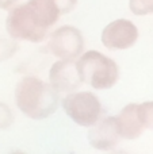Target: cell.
Wrapping results in <instances>:
<instances>
[{"instance_id": "cell-7", "label": "cell", "mask_w": 153, "mask_h": 154, "mask_svg": "<svg viewBox=\"0 0 153 154\" xmlns=\"http://www.w3.org/2000/svg\"><path fill=\"white\" fill-rule=\"evenodd\" d=\"M49 82L58 92H75L84 82L80 68L75 60H58L50 66Z\"/></svg>"}, {"instance_id": "cell-4", "label": "cell", "mask_w": 153, "mask_h": 154, "mask_svg": "<svg viewBox=\"0 0 153 154\" xmlns=\"http://www.w3.org/2000/svg\"><path fill=\"white\" fill-rule=\"evenodd\" d=\"M62 108L65 114L81 127H91L99 122L102 116V104L94 93L69 92L62 99Z\"/></svg>"}, {"instance_id": "cell-2", "label": "cell", "mask_w": 153, "mask_h": 154, "mask_svg": "<svg viewBox=\"0 0 153 154\" xmlns=\"http://www.w3.org/2000/svg\"><path fill=\"white\" fill-rule=\"evenodd\" d=\"M58 91L35 76H24L15 88V103L22 114L35 120H42L56 112Z\"/></svg>"}, {"instance_id": "cell-13", "label": "cell", "mask_w": 153, "mask_h": 154, "mask_svg": "<svg viewBox=\"0 0 153 154\" xmlns=\"http://www.w3.org/2000/svg\"><path fill=\"white\" fill-rule=\"evenodd\" d=\"M14 123V112L5 103L0 101V130H5Z\"/></svg>"}, {"instance_id": "cell-3", "label": "cell", "mask_w": 153, "mask_h": 154, "mask_svg": "<svg viewBox=\"0 0 153 154\" xmlns=\"http://www.w3.org/2000/svg\"><path fill=\"white\" fill-rule=\"evenodd\" d=\"M77 64L84 82L95 89H108L119 79V68L115 61L96 50L81 54Z\"/></svg>"}, {"instance_id": "cell-9", "label": "cell", "mask_w": 153, "mask_h": 154, "mask_svg": "<svg viewBox=\"0 0 153 154\" xmlns=\"http://www.w3.org/2000/svg\"><path fill=\"white\" fill-rule=\"evenodd\" d=\"M122 139H137L145 131V126L138 115V104H127L117 116Z\"/></svg>"}, {"instance_id": "cell-5", "label": "cell", "mask_w": 153, "mask_h": 154, "mask_svg": "<svg viewBox=\"0 0 153 154\" xmlns=\"http://www.w3.org/2000/svg\"><path fill=\"white\" fill-rule=\"evenodd\" d=\"M48 49L60 60H75L84 50V38L73 26H62L50 34Z\"/></svg>"}, {"instance_id": "cell-10", "label": "cell", "mask_w": 153, "mask_h": 154, "mask_svg": "<svg viewBox=\"0 0 153 154\" xmlns=\"http://www.w3.org/2000/svg\"><path fill=\"white\" fill-rule=\"evenodd\" d=\"M18 50V43L15 39H8V38L0 37V62H4L10 60Z\"/></svg>"}, {"instance_id": "cell-6", "label": "cell", "mask_w": 153, "mask_h": 154, "mask_svg": "<svg viewBox=\"0 0 153 154\" xmlns=\"http://www.w3.org/2000/svg\"><path fill=\"white\" fill-rule=\"evenodd\" d=\"M138 38V30L133 22L118 19L108 23L102 31V43L110 50L130 49Z\"/></svg>"}, {"instance_id": "cell-17", "label": "cell", "mask_w": 153, "mask_h": 154, "mask_svg": "<svg viewBox=\"0 0 153 154\" xmlns=\"http://www.w3.org/2000/svg\"><path fill=\"white\" fill-rule=\"evenodd\" d=\"M10 154H26V153H23V152H19V150H18V152H12V153H10Z\"/></svg>"}, {"instance_id": "cell-11", "label": "cell", "mask_w": 153, "mask_h": 154, "mask_svg": "<svg viewBox=\"0 0 153 154\" xmlns=\"http://www.w3.org/2000/svg\"><path fill=\"white\" fill-rule=\"evenodd\" d=\"M129 8L134 15H148L153 14V0H130Z\"/></svg>"}, {"instance_id": "cell-8", "label": "cell", "mask_w": 153, "mask_h": 154, "mask_svg": "<svg viewBox=\"0 0 153 154\" xmlns=\"http://www.w3.org/2000/svg\"><path fill=\"white\" fill-rule=\"evenodd\" d=\"M122 139L119 133L117 116H108L99 120L91 126V130L88 133V142L94 149L108 152L117 147L119 141Z\"/></svg>"}, {"instance_id": "cell-15", "label": "cell", "mask_w": 153, "mask_h": 154, "mask_svg": "<svg viewBox=\"0 0 153 154\" xmlns=\"http://www.w3.org/2000/svg\"><path fill=\"white\" fill-rule=\"evenodd\" d=\"M16 2H18V0H0V8H2V10H11V7H12Z\"/></svg>"}, {"instance_id": "cell-16", "label": "cell", "mask_w": 153, "mask_h": 154, "mask_svg": "<svg viewBox=\"0 0 153 154\" xmlns=\"http://www.w3.org/2000/svg\"><path fill=\"white\" fill-rule=\"evenodd\" d=\"M111 154H127L126 152H114V153H111Z\"/></svg>"}, {"instance_id": "cell-12", "label": "cell", "mask_w": 153, "mask_h": 154, "mask_svg": "<svg viewBox=\"0 0 153 154\" xmlns=\"http://www.w3.org/2000/svg\"><path fill=\"white\" fill-rule=\"evenodd\" d=\"M138 115L145 128H153V101L138 104Z\"/></svg>"}, {"instance_id": "cell-1", "label": "cell", "mask_w": 153, "mask_h": 154, "mask_svg": "<svg viewBox=\"0 0 153 154\" xmlns=\"http://www.w3.org/2000/svg\"><path fill=\"white\" fill-rule=\"evenodd\" d=\"M60 15L62 14L54 0H29L10 10L5 30L12 39L42 42Z\"/></svg>"}, {"instance_id": "cell-14", "label": "cell", "mask_w": 153, "mask_h": 154, "mask_svg": "<svg viewBox=\"0 0 153 154\" xmlns=\"http://www.w3.org/2000/svg\"><path fill=\"white\" fill-rule=\"evenodd\" d=\"M56 3L58 4L61 14H68L76 7L77 0H56Z\"/></svg>"}]
</instances>
